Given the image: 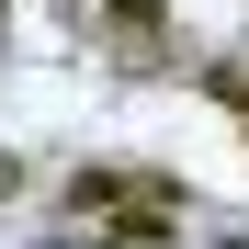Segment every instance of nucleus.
Returning <instances> with one entry per match:
<instances>
[{
	"label": "nucleus",
	"instance_id": "nucleus-1",
	"mask_svg": "<svg viewBox=\"0 0 249 249\" xmlns=\"http://www.w3.org/2000/svg\"><path fill=\"white\" fill-rule=\"evenodd\" d=\"M113 68H170V0H102Z\"/></svg>",
	"mask_w": 249,
	"mask_h": 249
},
{
	"label": "nucleus",
	"instance_id": "nucleus-2",
	"mask_svg": "<svg viewBox=\"0 0 249 249\" xmlns=\"http://www.w3.org/2000/svg\"><path fill=\"white\" fill-rule=\"evenodd\" d=\"M204 91H215V102H227V113H238V124H249V46H227V57H215V68H204Z\"/></svg>",
	"mask_w": 249,
	"mask_h": 249
},
{
	"label": "nucleus",
	"instance_id": "nucleus-3",
	"mask_svg": "<svg viewBox=\"0 0 249 249\" xmlns=\"http://www.w3.org/2000/svg\"><path fill=\"white\" fill-rule=\"evenodd\" d=\"M12 193H23V159H0V204H12Z\"/></svg>",
	"mask_w": 249,
	"mask_h": 249
}]
</instances>
